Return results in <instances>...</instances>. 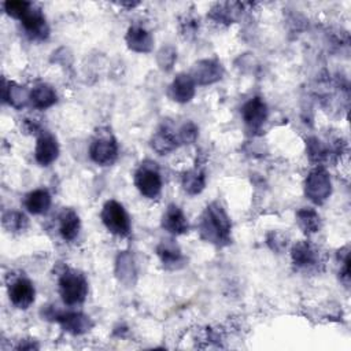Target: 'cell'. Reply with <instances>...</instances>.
Returning a JSON list of instances; mask_svg holds the SVG:
<instances>
[{"label":"cell","instance_id":"cell-1","mask_svg":"<svg viewBox=\"0 0 351 351\" xmlns=\"http://www.w3.org/2000/svg\"><path fill=\"white\" fill-rule=\"evenodd\" d=\"M230 233L232 222L225 208L218 202L210 203L199 219L200 237L217 247H223L232 241Z\"/></svg>","mask_w":351,"mask_h":351},{"label":"cell","instance_id":"cell-17","mask_svg":"<svg viewBox=\"0 0 351 351\" xmlns=\"http://www.w3.org/2000/svg\"><path fill=\"white\" fill-rule=\"evenodd\" d=\"M3 100L11 107L21 110L30 103V90L18 85L14 81H3Z\"/></svg>","mask_w":351,"mask_h":351},{"label":"cell","instance_id":"cell-11","mask_svg":"<svg viewBox=\"0 0 351 351\" xmlns=\"http://www.w3.org/2000/svg\"><path fill=\"white\" fill-rule=\"evenodd\" d=\"M36 289L33 282L26 277H19L8 287L10 302L19 310H26L34 302Z\"/></svg>","mask_w":351,"mask_h":351},{"label":"cell","instance_id":"cell-22","mask_svg":"<svg viewBox=\"0 0 351 351\" xmlns=\"http://www.w3.org/2000/svg\"><path fill=\"white\" fill-rule=\"evenodd\" d=\"M115 274L121 282L126 285L134 284L137 277V269L130 252L123 251L118 254L115 261Z\"/></svg>","mask_w":351,"mask_h":351},{"label":"cell","instance_id":"cell-10","mask_svg":"<svg viewBox=\"0 0 351 351\" xmlns=\"http://www.w3.org/2000/svg\"><path fill=\"white\" fill-rule=\"evenodd\" d=\"M241 118L251 130H261L267 119L269 110L265 100L259 96L251 97L241 107Z\"/></svg>","mask_w":351,"mask_h":351},{"label":"cell","instance_id":"cell-24","mask_svg":"<svg viewBox=\"0 0 351 351\" xmlns=\"http://www.w3.org/2000/svg\"><path fill=\"white\" fill-rule=\"evenodd\" d=\"M181 185H182V189L188 193V195H199L204 186H206V174L202 169L199 167H195V169H191L188 171H185L182 174V178H181Z\"/></svg>","mask_w":351,"mask_h":351},{"label":"cell","instance_id":"cell-25","mask_svg":"<svg viewBox=\"0 0 351 351\" xmlns=\"http://www.w3.org/2000/svg\"><path fill=\"white\" fill-rule=\"evenodd\" d=\"M296 222L306 234H314L321 228L319 214L314 208H300L296 213Z\"/></svg>","mask_w":351,"mask_h":351},{"label":"cell","instance_id":"cell-28","mask_svg":"<svg viewBox=\"0 0 351 351\" xmlns=\"http://www.w3.org/2000/svg\"><path fill=\"white\" fill-rule=\"evenodd\" d=\"M239 5L240 4H237V3L215 4V7L211 10V18L217 22L232 23L236 19V12L240 11V10H237Z\"/></svg>","mask_w":351,"mask_h":351},{"label":"cell","instance_id":"cell-4","mask_svg":"<svg viewBox=\"0 0 351 351\" xmlns=\"http://www.w3.org/2000/svg\"><path fill=\"white\" fill-rule=\"evenodd\" d=\"M137 191L147 199H155L162 191V177L155 162H143L133 177Z\"/></svg>","mask_w":351,"mask_h":351},{"label":"cell","instance_id":"cell-3","mask_svg":"<svg viewBox=\"0 0 351 351\" xmlns=\"http://www.w3.org/2000/svg\"><path fill=\"white\" fill-rule=\"evenodd\" d=\"M100 218L103 225L110 233L118 237H126L130 234V230H132L130 217L119 202L114 199L107 200L101 208Z\"/></svg>","mask_w":351,"mask_h":351},{"label":"cell","instance_id":"cell-6","mask_svg":"<svg viewBox=\"0 0 351 351\" xmlns=\"http://www.w3.org/2000/svg\"><path fill=\"white\" fill-rule=\"evenodd\" d=\"M89 156L99 166H110L118 158V143L111 134L96 137L89 145Z\"/></svg>","mask_w":351,"mask_h":351},{"label":"cell","instance_id":"cell-31","mask_svg":"<svg viewBox=\"0 0 351 351\" xmlns=\"http://www.w3.org/2000/svg\"><path fill=\"white\" fill-rule=\"evenodd\" d=\"M30 5H32V3L23 1V0H12V1H5L3 4L4 11L7 12V15H10V16L18 19V21L29 10Z\"/></svg>","mask_w":351,"mask_h":351},{"label":"cell","instance_id":"cell-29","mask_svg":"<svg viewBox=\"0 0 351 351\" xmlns=\"http://www.w3.org/2000/svg\"><path fill=\"white\" fill-rule=\"evenodd\" d=\"M177 60V51L174 47L171 45H166V47H162L156 55V62H158V66L160 70L163 71H170L174 66Z\"/></svg>","mask_w":351,"mask_h":351},{"label":"cell","instance_id":"cell-5","mask_svg":"<svg viewBox=\"0 0 351 351\" xmlns=\"http://www.w3.org/2000/svg\"><path fill=\"white\" fill-rule=\"evenodd\" d=\"M332 193V180L329 173L317 166L313 169L304 180V195L314 204H324Z\"/></svg>","mask_w":351,"mask_h":351},{"label":"cell","instance_id":"cell-26","mask_svg":"<svg viewBox=\"0 0 351 351\" xmlns=\"http://www.w3.org/2000/svg\"><path fill=\"white\" fill-rule=\"evenodd\" d=\"M306 149H307V156L313 163L321 165L329 159V147L322 143L318 137H308L306 140Z\"/></svg>","mask_w":351,"mask_h":351},{"label":"cell","instance_id":"cell-15","mask_svg":"<svg viewBox=\"0 0 351 351\" xmlns=\"http://www.w3.org/2000/svg\"><path fill=\"white\" fill-rule=\"evenodd\" d=\"M162 228L173 236H180L189 230V222L177 204H169L162 215Z\"/></svg>","mask_w":351,"mask_h":351},{"label":"cell","instance_id":"cell-32","mask_svg":"<svg viewBox=\"0 0 351 351\" xmlns=\"http://www.w3.org/2000/svg\"><path fill=\"white\" fill-rule=\"evenodd\" d=\"M267 245L277 252H281L285 247H287V237H284V234L278 233V232H271L267 234Z\"/></svg>","mask_w":351,"mask_h":351},{"label":"cell","instance_id":"cell-16","mask_svg":"<svg viewBox=\"0 0 351 351\" xmlns=\"http://www.w3.org/2000/svg\"><path fill=\"white\" fill-rule=\"evenodd\" d=\"M125 41L129 49L138 53H149L154 48L152 34L147 29L138 25H133L128 29Z\"/></svg>","mask_w":351,"mask_h":351},{"label":"cell","instance_id":"cell-27","mask_svg":"<svg viewBox=\"0 0 351 351\" xmlns=\"http://www.w3.org/2000/svg\"><path fill=\"white\" fill-rule=\"evenodd\" d=\"M3 226L12 233L23 232L29 226V219L23 213L10 210L3 214Z\"/></svg>","mask_w":351,"mask_h":351},{"label":"cell","instance_id":"cell-2","mask_svg":"<svg viewBox=\"0 0 351 351\" xmlns=\"http://www.w3.org/2000/svg\"><path fill=\"white\" fill-rule=\"evenodd\" d=\"M59 295L64 304H81L88 295V281L85 276L74 269H66L58 281Z\"/></svg>","mask_w":351,"mask_h":351},{"label":"cell","instance_id":"cell-14","mask_svg":"<svg viewBox=\"0 0 351 351\" xmlns=\"http://www.w3.org/2000/svg\"><path fill=\"white\" fill-rule=\"evenodd\" d=\"M156 254L167 270H178L185 266V256L173 239L162 240L156 247Z\"/></svg>","mask_w":351,"mask_h":351},{"label":"cell","instance_id":"cell-9","mask_svg":"<svg viewBox=\"0 0 351 351\" xmlns=\"http://www.w3.org/2000/svg\"><path fill=\"white\" fill-rule=\"evenodd\" d=\"M189 75L196 85H211L222 78L223 67L215 59H202L192 66Z\"/></svg>","mask_w":351,"mask_h":351},{"label":"cell","instance_id":"cell-20","mask_svg":"<svg viewBox=\"0 0 351 351\" xmlns=\"http://www.w3.org/2000/svg\"><path fill=\"white\" fill-rule=\"evenodd\" d=\"M81 229V221L78 214L73 208H63L59 214V233L64 241H73L77 239Z\"/></svg>","mask_w":351,"mask_h":351},{"label":"cell","instance_id":"cell-19","mask_svg":"<svg viewBox=\"0 0 351 351\" xmlns=\"http://www.w3.org/2000/svg\"><path fill=\"white\" fill-rule=\"evenodd\" d=\"M291 258H292L293 265H296L298 267H302V269H307V267H313L317 265L318 252L308 241L302 240V241H298L296 244H293V247L291 250Z\"/></svg>","mask_w":351,"mask_h":351},{"label":"cell","instance_id":"cell-13","mask_svg":"<svg viewBox=\"0 0 351 351\" xmlns=\"http://www.w3.org/2000/svg\"><path fill=\"white\" fill-rule=\"evenodd\" d=\"M196 92V84L189 73H180L169 85L167 96L176 103H188L193 99Z\"/></svg>","mask_w":351,"mask_h":351},{"label":"cell","instance_id":"cell-12","mask_svg":"<svg viewBox=\"0 0 351 351\" xmlns=\"http://www.w3.org/2000/svg\"><path fill=\"white\" fill-rule=\"evenodd\" d=\"M59 156V143L48 132H41L34 147V159L40 166H49Z\"/></svg>","mask_w":351,"mask_h":351},{"label":"cell","instance_id":"cell-18","mask_svg":"<svg viewBox=\"0 0 351 351\" xmlns=\"http://www.w3.org/2000/svg\"><path fill=\"white\" fill-rule=\"evenodd\" d=\"M180 145L177 133L167 126H162L151 137V148L159 155H167Z\"/></svg>","mask_w":351,"mask_h":351},{"label":"cell","instance_id":"cell-21","mask_svg":"<svg viewBox=\"0 0 351 351\" xmlns=\"http://www.w3.org/2000/svg\"><path fill=\"white\" fill-rule=\"evenodd\" d=\"M58 101L55 89L48 84H37L30 89V104L37 110H47Z\"/></svg>","mask_w":351,"mask_h":351},{"label":"cell","instance_id":"cell-23","mask_svg":"<svg viewBox=\"0 0 351 351\" xmlns=\"http://www.w3.org/2000/svg\"><path fill=\"white\" fill-rule=\"evenodd\" d=\"M51 203H52L51 195L44 188H38V189H34V191L29 192L25 197V202H23L26 210L33 215L45 214L49 210Z\"/></svg>","mask_w":351,"mask_h":351},{"label":"cell","instance_id":"cell-8","mask_svg":"<svg viewBox=\"0 0 351 351\" xmlns=\"http://www.w3.org/2000/svg\"><path fill=\"white\" fill-rule=\"evenodd\" d=\"M21 23L25 29V33L36 41H43L49 36V27L43 11L32 4L29 10L21 16Z\"/></svg>","mask_w":351,"mask_h":351},{"label":"cell","instance_id":"cell-30","mask_svg":"<svg viewBox=\"0 0 351 351\" xmlns=\"http://www.w3.org/2000/svg\"><path fill=\"white\" fill-rule=\"evenodd\" d=\"M176 133H177V138H178L180 144H192L197 138L199 129L192 121H188L184 125H181Z\"/></svg>","mask_w":351,"mask_h":351},{"label":"cell","instance_id":"cell-33","mask_svg":"<svg viewBox=\"0 0 351 351\" xmlns=\"http://www.w3.org/2000/svg\"><path fill=\"white\" fill-rule=\"evenodd\" d=\"M340 280L346 287H348L350 282V255L346 252L344 259L341 261V267H340Z\"/></svg>","mask_w":351,"mask_h":351},{"label":"cell","instance_id":"cell-7","mask_svg":"<svg viewBox=\"0 0 351 351\" xmlns=\"http://www.w3.org/2000/svg\"><path fill=\"white\" fill-rule=\"evenodd\" d=\"M51 317L53 321H56L60 328L74 336L84 335L89 332L93 328V321L80 311H60V313H52Z\"/></svg>","mask_w":351,"mask_h":351}]
</instances>
